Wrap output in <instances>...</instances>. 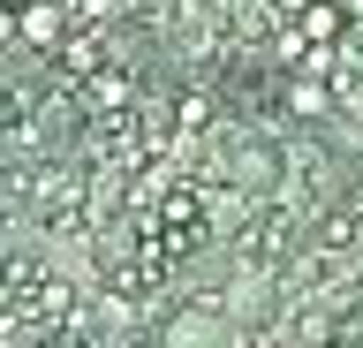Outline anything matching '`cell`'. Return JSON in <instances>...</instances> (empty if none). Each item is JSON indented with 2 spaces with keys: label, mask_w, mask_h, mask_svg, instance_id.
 I'll return each mask as SVG.
<instances>
[{
  "label": "cell",
  "mask_w": 363,
  "mask_h": 348,
  "mask_svg": "<svg viewBox=\"0 0 363 348\" xmlns=\"http://www.w3.org/2000/svg\"><path fill=\"white\" fill-rule=\"evenodd\" d=\"M159 348H235V318L220 303H182L159 325Z\"/></svg>",
  "instance_id": "obj_1"
},
{
  "label": "cell",
  "mask_w": 363,
  "mask_h": 348,
  "mask_svg": "<svg viewBox=\"0 0 363 348\" xmlns=\"http://www.w3.org/2000/svg\"><path fill=\"white\" fill-rule=\"evenodd\" d=\"M16 38L38 46V53H53L68 38V8H61V0H23V8H16Z\"/></svg>",
  "instance_id": "obj_2"
},
{
  "label": "cell",
  "mask_w": 363,
  "mask_h": 348,
  "mask_svg": "<svg viewBox=\"0 0 363 348\" xmlns=\"http://www.w3.org/2000/svg\"><path fill=\"white\" fill-rule=\"evenodd\" d=\"M295 30H303V46H340L348 16H340L333 0H295Z\"/></svg>",
  "instance_id": "obj_3"
},
{
  "label": "cell",
  "mask_w": 363,
  "mask_h": 348,
  "mask_svg": "<svg viewBox=\"0 0 363 348\" xmlns=\"http://www.w3.org/2000/svg\"><path fill=\"white\" fill-rule=\"evenodd\" d=\"M53 61H61V69L76 76V84H91V76L106 69V53H99V38H91V30H68L61 46H53Z\"/></svg>",
  "instance_id": "obj_4"
},
{
  "label": "cell",
  "mask_w": 363,
  "mask_h": 348,
  "mask_svg": "<svg viewBox=\"0 0 363 348\" xmlns=\"http://www.w3.org/2000/svg\"><path fill=\"white\" fill-rule=\"evenodd\" d=\"M235 174H242V189H272L280 182V159H272L265 144H250V152H235Z\"/></svg>",
  "instance_id": "obj_5"
},
{
  "label": "cell",
  "mask_w": 363,
  "mask_h": 348,
  "mask_svg": "<svg viewBox=\"0 0 363 348\" xmlns=\"http://www.w3.org/2000/svg\"><path fill=\"white\" fill-rule=\"evenodd\" d=\"M288 99H295V114H325V106H333V99H325V76H295Z\"/></svg>",
  "instance_id": "obj_6"
},
{
  "label": "cell",
  "mask_w": 363,
  "mask_h": 348,
  "mask_svg": "<svg viewBox=\"0 0 363 348\" xmlns=\"http://www.w3.org/2000/svg\"><path fill=\"white\" fill-rule=\"evenodd\" d=\"M182 121H189V129H204V121H212V99L189 91V99H182Z\"/></svg>",
  "instance_id": "obj_7"
},
{
  "label": "cell",
  "mask_w": 363,
  "mask_h": 348,
  "mask_svg": "<svg viewBox=\"0 0 363 348\" xmlns=\"http://www.w3.org/2000/svg\"><path fill=\"white\" fill-rule=\"evenodd\" d=\"M303 76H333V46H303Z\"/></svg>",
  "instance_id": "obj_8"
},
{
  "label": "cell",
  "mask_w": 363,
  "mask_h": 348,
  "mask_svg": "<svg viewBox=\"0 0 363 348\" xmlns=\"http://www.w3.org/2000/svg\"><path fill=\"white\" fill-rule=\"evenodd\" d=\"M340 46L356 53V69H363V16H348V30H340Z\"/></svg>",
  "instance_id": "obj_9"
},
{
  "label": "cell",
  "mask_w": 363,
  "mask_h": 348,
  "mask_svg": "<svg viewBox=\"0 0 363 348\" xmlns=\"http://www.w3.org/2000/svg\"><path fill=\"white\" fill-rule=\"evenodd\" d=\"M8 38H16V8L0 0V46H8Z\"/></svg>",
  "instance_id": "obj_10"
},
{
  "label": "cell",
  "mask_w": 363,
  "mask_h": 348,
  "mask_svg": "<svg viewBox=\"0 0 363 348\" xmlns=\"http://www.w3.org/2000/svg\"><path fill=\"white\" fill-rule=\"evenodd\" d=\"M333 8H340V16H363V0H333Z\"/></svg>",
  "instance_id": "obj_11"
}]
</instances>
